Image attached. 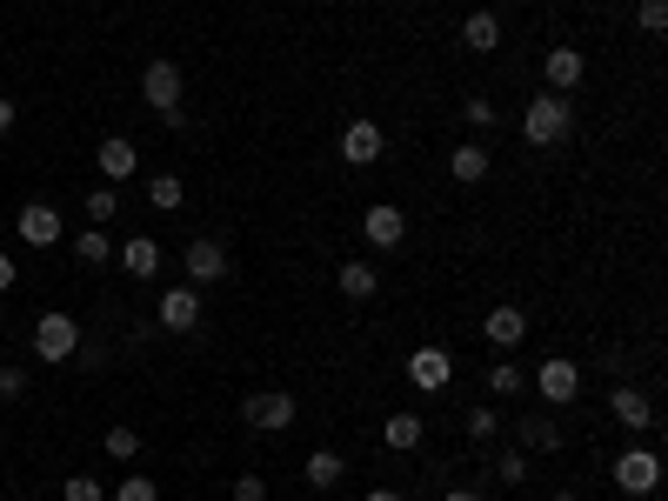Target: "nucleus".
<instances>
[{"mask_svg":"<svg viewBox=\"0 0 668 501\" xmlns=\"http://www.w3.org/2000/svg\"><path fill=\"white\" fill-rule=\"evenodd\" d=\"M448 175H455L461 188L488 181V147H475V141H468V147H455V154H448Z\"/></svg>","mask_w":668,"mask_h":501,"instance_id":"obj_21","label":"nucleus"},{"mask_svg":"<svg viewBox=\"0 0 668 501\" xmlns=\"http://www.w3.org/2000/svg\"><path fill=\"white\" fill-rule=\"evenodd\" d=\"M522 134H528V147H561L575 134V101L568 94H535L522 108Z\"/></svg>","mask_w":668,"mask_h":501,"instance_id":"obj_1","label":"nucleus"},{"mask_svg":"<svg viewBox=\"0 0 668 501\" xmlns=\"http://www.w3.org/2000/svg\"><path fill=\"white\" fill-rule=\"evenodd\" d=\"M101 448H108V461H134V455H141V435H134V428H108Z\"/></svg>","mask_w":668,"mask_h":501,"instance_id":"obj_27","label":"nucleus"},{"mask_svg":"<svg viewBox=\"0 0 668 501\" xmlns=\"http://www.w3.org/2000/svg\"><path fill=\"white\" fill-rule=\"evenodd\" d=\"M34 355H41V361H74V355H80V321L60 314V308H47V314L34 321Z\"/></svg>","mask_w":668,"mask_h":501,"instance_id":"obj_2","label":"nucleus"},{"mask_svg":"<svg viewBox=\"0 0 668 501\" xmlns=\"http://www.w3.org/2000/svg\"><path fill=\"white\" fill-rule=\"evenodd\" d=\"M334 288H342L348 301H375V294H381V275H375V261H342Z\"/></svg>","mask_w":668,"mask_h":501,"instance_id":"obj_18","label":"nucleus"},{"mask_svg":"<svg viewBox=\"0 0 668 501\" xmlns=\"http://www.w3.org/2000/svg\"><path fill=\"white\" fill-rule=\"evenodd\" d=\"M141 94H147L154 114L181 108V67H175V60H147V67H141Z\"/></svg>","mask_w":668,"mask_h":501,"instance_id":"obj_7","label":"nucleus"},{"mask_svg":"<svg viewBox=\"0 0 668 501\" xmlns=\"http://www.w3.org/2000/svg\"><path fill=\"white\" fill-rule=\"evenodd\" d=\"M114 208H121V194H114V188H94V194H88V221H94V227H108V221H114Z\"/></svg>","mask_w":668,"mask_h":501,"instance_id":"obj_31","label":"nucleus"},{"mask_svg":"<svg viewBox=\"0 0 668 501\" xmlns=\"http://www.w3.org/2000/svg\"><path fill=\"white\" fill-rule=\"evenodd\" d=\"M468 127H494V101L488 94H468Z\"/></svg>","mask_w":668,"mask_h":501,"instance_id":"obj_35","label":"nucleus"},{"mask_svg":"<svg viewBox=\"0 0 668 501\" xmlns=\"http://www.w3.org/2000/svg\"><path fill=\"white\" fill-rule=\"evenodd\" d=\"M461 47H468V54H494V47H501V21H494L488 8H475V14L461 21Z\"/></svg>","mask_w":668,"mask_h":501,"instance_id":"obj_19","label":"nucleus"},{"mask_svg":"<svg viewBox=\"0 0 668 501\" xmlns=\"http://www.w3.org/2000/svg\"><path fill=\"white\" fill-rule=\"evenodd\" d=\"M334 154H342L348 167H375V160L388 154L381 121H368V114H361V121H348V127H342V141H334Z\"/></svg>","mask_w":668,"mask_h":501,"instance_id":"obj_4","label":"nucleus"},{"mask_svg":"<svg viewBox=\"0 0 668 501\" xmlns=\"http://www.w3.org/2000/svg\"><path fill=\"white\" fill-rule=\"evenodd\" d=\"M535 388H542V401H548V408H568V401L581 394V368H575L568 355H555V361H542V368H535Z\"/></svg>","mask_w":668,"mask_h":501,"instance_id":"obj_12","label":"nucleus"},{"mask_svg":"<svg viewBox=\"0 0 668 501\" xmlns=\"http://www.w3.org/2000/svg\"><path fill=\"white\" fill-rule=\"evenodd\" d=\"M114 501H160V488H154V475H141V468H134V475L114 488Z\"/></svg>","mask_w":668,"mask_h":501,"instance_id":"obj_29","label":"nucleus"},{"mask_svg":"<svg viewBox=\"0 0 668 501\" xmlns=\"http://www.w3.org/2000/svg\"><path fill=\"white\" fill-rule=\"evenodd\" d=\"M361 501H401V494H394V488H375V494H361Z\"/></svg>","mask_w":668,"mask_h":501,"instance_id":"obj_40","label":"nucleus"},{"mask_svg":"<svg viewBox=\"0 0 668 501\" xmlns=\"http://www.w3.org/2000/svg\"><path fill=\"white\" fill-rule=\"evenodd\" d=\"M461 422H468V442H494V428H501V414H494V408H468Z\"/></svg>","mask_w":668,"mask_h":501,"instance_id":"obj_28","label":"nucleus"},{"mask_svg":"<svg viewBox=\"0 0 668 501\" xmlns=\"http://www.w3.org/2000/svg\"><path fill=\"white\" fill-rule=\"evenodd\" d=\"M147 208H160V214L188 208V188H181V175H154V181H147Z\"/></svg>","mask_w":668,"mask_h":501,"instance_id":"obj_24","label":"nucleus"},{"mask_svg":"<svg viewBox=\"0 0 668 501\" xmlns=\"http://www.w3.org/2000/svg\"><path fill=\"white\" fill-rule=\"evenodd\" d=\"M488 388H494V394H522V368H515V361H494V368H488Z\"/></svg>","mask_w":668,"mask_h":501,"instance_id":"obj_32","label":"nucleus"},{"mask_svg":"<svg viewBox=\"0 0 668 501\" xmlns=\"http://www.w3.org/2000/svg\"><path fill=\"white\" fill-rule=\"evenodd\" d=\"M27 394V368H0V401H21Z\"/></svg>","mask_w":668,"mask_h":501,"instance_id":"obj_34","label":"nucleus"},{"mask_svg":"<svg viewBox=\"0 0 668 501\" xmlns=\"http://www.w3.org/2000/svg\"><path fill=\"white\" fill-rule=\"evenodd\" d=\"M154 314H160L167 334H194V327H201V288H188V281H181V288H167Z\"/></svg>","mask_w":668,"mask_h":501,"instance_id":"obj_9","label":"nucleus"},{"mask_svg":"<svg viewBox=\"0 0 668 501\" xmlns=\"http://www.w3.org/2000/svg\"><path fill=\"white\" fill-rule=\"evenodd\" d=\"M609 475H615L622 494H655V481H661V455H655V448H622Z\"/></svg>","mask_w":668,"mask_h":501,"instance_id":"obj_5","label":"nucleus"},{"mask_svg":"<svg viewBox=\"0 0 668 501\" xmlns=\"http://www.w3.org/2000/svg\"><path fill=\"white\" fill-rule=\"evenodd\" d=\"M361 241L388 255V247H401V241H408V214H401L394 201H375V208L361 214Z\"/></svg>","mask_w":668,"mask_h":501,"instance_id":"obj_10","label":"nucleus"},{"mask_svg":"<svg viewBox=\"0 0 668 501\" xmlns=\"http://www.w3.org/2000/svg\"><path fill=\"white\" fill-rule=\"evenodd\" d=\"M60 501H108V488H101L94 475H67V488H60Z\"/></svg>","mask_w":668,"mask_h":501,"instance_id":"obj_30","label":"nucleus"},{"mask_svg":"<svg viewBox=\"0 0 668 501\" xmlns=\"http://www.w3.org/2000/svg\"><path fill=\"white\" fill-rule=\"evenodd\" d=\"M114 261H121L134 281H154V275H160V241H154V234H134V241L114 247Z\"/></svg>","mask_w":668,"mask_h":501,"instance_id":"obj_15","label":"nucleus"},{"mask_svg":"<svg viewBox=\"0 0 668 501\" xmlns=\"http://www.w3.org/2000/svg\"><path fill=\"white\" fill-rule=\"evenodd\" d=\"M74 261H80V268H108V261H114V241H108L101 227H88V234L74 241Z\"/></svg>","mask_w":668,"mask_h":501,"instance_id":"obj_25","label":"nucleus"},{"mask_svg":"<svg viewBox=\"0 0 668 501\" xmlns=\"http://www.w3.org/2000/svg\"><path fill=\"white\" fill-rule=\"evenodd\" d=\"M181 268H188V288H208V281H221L234 261H227V247H221V241H201V234H194V241H188V255H181Z\"/></svg>","mask_w":668,"mask_h":501,"instance_id":"obj_11","label":"nucleus"},{"mask_svg":"<svg viewBox=\"0 0 668 501\" xmlns=\"http://www.w3.org/2000/svg\"><path fill=\"white\" fill-rule=\"evenodd\" d=\"M488 468H494V481H501V488H522V481H528V455H522V448H501Z\"/></svg>","mask_w":668,"mask_h":501,"instance_id":"obj_26","label":"nucleus"},{"mask_svg":"<svg viewBox=\"0 0 668 501\" xmlns=\"http://www.w3.org/2000/svg\"><path fill=\"white\" fill-rule=\"evenodd\" d=\"M581 74H589L581 47H548V60H542V80H548V94H568V88H581Z\"/></svg>","mask_w":668,"mask_h":501,"instance_id":"obj_13","label":"nucleus"},{"mask_svg":"<svg viewBox=\"0 0 668 501\" xmlns=\"http://www.w3.org/2000/svg\"><path fill=\"white\" fill-rule=\"evenodd\" d=\"M14 121H21V108H14V94H0V134H8Z\"/></svg>","mask_w":668,"mask_h":501,"instance_id":"obj_38","label":"nucleus"},{"mask_svg":"<svg viewBox=\"0 0 668 501\" xmlns=\"http://www.w3.org/2000/svg\"><path fill=\"white\" fill-rule=\"evenodd\" d=\"M422 435H428V422H422V414H388V422H381V442H388L394 455L422 448Z\"/></svg>","mask_w":668,"mask_h":501,"instance_id":"obj_20","label":"nucleus"},{"mask_svg":"<svg viewBox=\"0 0 668 501\" xmlns=\"http://www.w3.org/2000/svg\"><path fill=\"white\" fill-rule=\"evenodd\" d=\"M94 160H101V175H108V181H127L134 167H141V154H134V141H127V134H108V141L94 147Z\"/></svg>","mask_w":668,"mask_h":501,"instance_id":"obj_17","label":"nucleus"},{"mask_svg":"<svg viewBox=\"0 0 668 501\" xmlns=\"http://www.w3.org/2000/svg\"><path fill=\"white\" fill-rule=\"evenodd\" d=\"M522 448H535V455L561 448V428H555V414H522Z\"/></svg>","mask_w":668,"mask_h":501,"instance_id":"obj_22","label":"nucleus"},{"mask_svg":"<svg viewBox=\"0 0 668 501\" xmlns=\"http://www.w3.org/2000/svg\"><path fill=\"white\" fill-rule=\"evenodd\" d=\"M481 334H488V348H522L528 342V308H515V301L488 308L481 314Z\"/></svg>","mask_w":668,"mask_h":501,"instance_id":"obj_8","label":"nucleus"},{"mask_svg":"<svg viewBox=\"0 0 668 501\" xmlns=\"http://www.w3.org/2000/svg\"><path fill=\"white\" fill-rule=\"evenodd\" d=\"M442 501H488V494H481V488H448Z\"/></svg>","mask_w":668,"mask_h":501,"instance_id":"obj_39","label":"nucleus"},{"mask_svg":"<svg viewBox=\"0 0 668 501\" xmlns=\"http://www.w3.org/2000/svg\"><path fill=\"white\" fill-rule=\"evenodd\" d=\"M241 414H247V428H261V435H288L301 408H294V394L261 388V394H247V408H241Z\"/></svg>","mask_w":668,"mask_h":501,"instance_id":"obj_3","label":"nucleus"},{"mask_svg":"<svg viewBox=\"0 0 668 501\" xmlns=\"http://www.w3.org/2000/svg\"><path fill=\"white\" fill-rule=\"evenodd\" d=\"M609 414H615V422H622L628 435H642V428H655V401H648L642 388H615V394H609Z\"/></svg>","mask_w":668,"mask_h":501,"instance_id":"obj_16","label":"nucleus"},{"mask_svg":"<svg viewBox=\"0 0 668 501\" xmlns=\"http://www.w3.org/2000/svg\"><path fill=\"white\" fill-rule=\"evenodd\" d=\"M635 21H642V34H661V27H668V0H642Z\"/></svg>","mask_w":668,"mask_h":501,"instance_id":"obj_33","label":"nucleus"},{"mask_svg":"<svg viewBox=\"0 0 668 501\" xmlns=\"http://www.w3.org/2000/svg\"><path fill=\"white\" fill-rule=\"evenodd\" d=\"M602 8H615V0H602Z\"/></svg>","mask_w":668,"mask_h":501,"instance_id":"obj_42","label":"nucleus"},{"mask_svg":"<svg viewBox=\"0 0 668 501\" xmlns=\"http://www.w3.org/2000/svg\"><path fill=\"white\" fill-rule=\"evenodd\" d=\"M548 501H581V494H568V488H561V494H548Z\"/></svg>","mask_w":668,"mask_h":501,"instance_id":"obj_41","label":"nucleus"},{"mask_svg":"<svg viewBox=\"0 0 668 501\" xmlns=\"http://www.w3.org/2000/svg\"><path fill=\"white\" fill-rule=\"evenodd\" d=\"M14 234H21L27 247H54V241H60V214H54L47 201H27V208L14 214Z\"/></svg>","mask_w":668,"mask_h":501,"instance_id":"obj_14","label":"nucleus"},{"mask_svg":"<svg viewBox=\"0 0 668 501\" xmlns=\"http://www.w3.org/2000/svg\"><path fill=\"white\" fill-rule=\"evenodd\" d=\"M234 501H268V481H261V475H241V481H234Z\"/></svg>","mask_w":668,"mask_h":501,"instance_id":"obj_36","label":"nucleus"},{"mask_svg":"<svg viewBox=\"0 0 668 501\" xmlns=\"http://www.w3.org/2000/svg\"><path fill=\"white\" fill-rule=\"evenodd\" d=\"M342 475H348V461L334 455V448H314L308 455V488H342Z\"/></svg>","mask_w":668,"mask_h":501,"instance_id":"obj_23","label":"nucleus"},{"mask_svg":"<svg viewBox=\"0 0 668 501\" xmlns=\"http://www.w3.org/2000/svg\"><path fill=\"white\" fill-rule=\"evenodd\" d=\"M408 381L422 388V394H442V388L455 381V355H448V348H435V342H422V348L408 355Z\"/></svg>","mask_w":668,"mask_h":501,"instance_id":"obj_6","label":"nucleus"},{"mask_svg":"<svg viewBox=\"0 0 668 501\" xmlns=\"http://www.w3.org/2000/svg\"><path fill=\"white\" fill-rule=\"evenodd\" d=\"M14 281H21V261H14V255H0V294H8Z\"/></svg>","mask_w":668,"mask_h":501,"instance_id":"obj_37","label":"nucleus"}]
</instances>
